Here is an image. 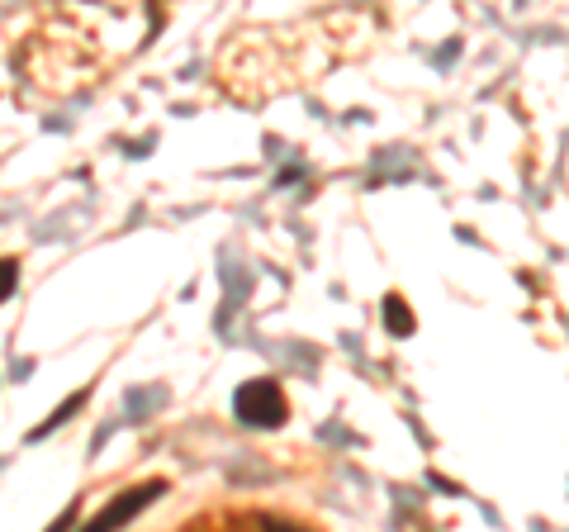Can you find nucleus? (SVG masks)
I'll list each match as a JSON object with an SVG mask.
<instances>
[{
  "mask_svg": "<svg viewBox=\"0 0 569 532\" xmlns=\"http://www.w3.org/2000/svg\"><path fill=\"white\" fill-rule=\"evenodd\" d=\"M233 410L242 423H252V428H276V423L284 418V395L276 390V381H247L238 390Z\"/></svg>",
  "mask_w": 569,
  "mask_h": 532,
  "instance_id": "obj_1",
  "label": "nucleus"
},
{
  "mask_svg": "<svg viewBox=\"0 0 569 532\" xmlns=\"http://www.w3.org/2000/svg\"><path fill=\"white\" fill-rule=\"evenodd\" d=\"M162 490H167L162 481H148V485H138V490H123V494H114V504H104V509H100V519H91V523H86L81 532H114V528H123V523L133 519V513L148 509V504H152Z\"/></svg>",
  "mask_w": 569,
  "mask_h": 532,
  "instance_id": "obj_2",
  "label": "nucleus"
},
{
  "mask_svg": "<svg viewBox=\"0 0 569 532\" xmlns=\"http://www.w3.org/2000/svg\"><path fill=\"white\" fill-rule=\"evenodd\" d=\"M14 286H20V262L14 257H0V305L14 295Z\"/></svg>",
  "mask_w": 569,
  "mask_h": 532,
  "instance_id": "obj_3",
  "label": "nucleus"
},
{
  "mask_svg": "<svg viewBox=\"0 0 569 532\" xmlns=\"http://www.w3.org/2000/svg\"><path fill=\"white\" fill-rule=\"evenodd\" d=\"M77 410H81V395H71V400L62 404V410H58V414H52V418H48V423H43V428H39V433H33V437H43L48 428H58V423H62L67 414H77Z\"/></svg>",
  "mask_w": 569,
  "mask_h": 532,
  "instance_id": "obj_4",
  "label": "nucleus"
},
{
  "mask_svg": "<svg viewBox=\"0 0 569 532\" xmlns=\"http://www.w3.org/2000/svg\"><path fill=\"white\" fill-rule=\"evenodd\" d=\"M389 328H413V324H408V314H403L399 299H389Z\"/></svg>",
  "mask_w": 569,
  "mask_h": 532,
  "instance_id": "obj_5",
  "label": "nucleus"
},
{
  "mask_svg": "<svg viewBox=\"0 0 569 532\" xmlns=\"http://www.w3.org/2000/svg\"><path fill=\"white\" fill-rule=\"evenodd\" d=\"M71 523H77V504H71V509H67V513H62V519H58V523H52L48 532H67Z\"/></svg>",
  "mask_w": 569,
  "mask_h": 532,
  "instance_id": "obj_6",
  "label": "nucleus"
}]
</instances>
